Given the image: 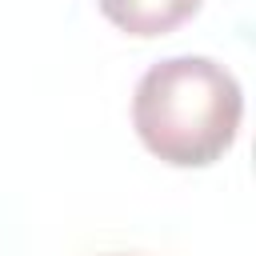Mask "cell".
Here are the masks:
<instances>
[{"mask_svg":"<svg viewBox=\"0 0 256 256\" xmlns=\"http://www.w3.org/2000/svg\"><path fill=\"white\" fill-rule=\"evenodd\" d=\"M96 8L120 32L152 40V36H168L184 20H192L200 12V0H96Z\"/></svg>","mask_w":256,"mask_h":256,"instance_id":"cell-2","label":"cell"},{"mask_svg":"<svg viewBox=\"0 0 256 256\" xmlns=\"http://www.w3.org/2000/svg\"><path fill=\"white\" fill-rule=\"evenodd\" d=\"M240 80L212 56H168L152 64L132 92V128L140 144L172 168H208L240 136Z\"/></svg>","mask_w":256,"mask_h":256,"instance_id":"cell-1","label":"cell"}]
</instances>
